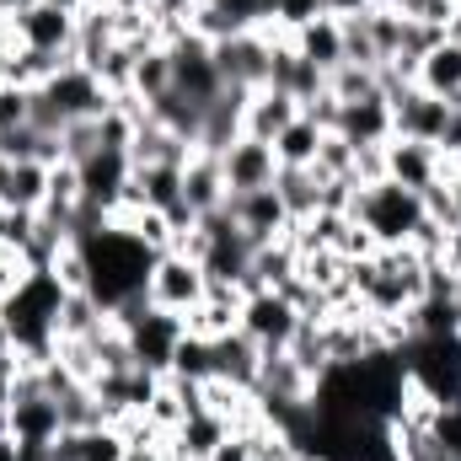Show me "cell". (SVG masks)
<instances>
[{
	"instance_id": "6da1fadb",
	"label": "cell",
	"mask_w": 461,
	"mask_h": 461,
	"mask_svg": "<svg viewBox=\"0 0 461 461\" xmlns=\"http://www.w3.org/2000/svg\"><path fill=\"white\" fill-rule=\"evenodd\" d=\"M81 258H86V295H97L103 312H118L129 301H145L150 268H156V247H145L123 221H97L76 236Z\"/></svg>"
},
{
	"instance_id": "7a4b0ae2",
	"label": "cell",
	"mask_w": 461,
	"mask_h": 461,
	"mask_svg": "<svg viewBox=\"0 0 461 461\" xmlns=\"http://www.w3.org/2000/svg\"><path fill=\"white\" fill-rule=\"evenodd\" d=\"M348 215H354V226L365 230L375 247H413V241H419V230L429 226V215H424V199H419L413 188L392 183V177L354 188V204H348Z\"/></svg>"
},
{
	"instance_id": "3957f363",
	"label": "cell",
	"mask_w": 461,
	"mask_h": 461,
	"mask_svg": "<svg viewBox=\"0 0 461 461\" xmlns=\"http://www.w3.org/2000/svg\"><path fill=\"white\" fill-rule=\"evenodd\" d=\"M113 108V92L103 86V76L81 59L59 65L38 92H32V123L38 129H54L65 134V123H86V118H103Z\"/></svg>"
},
{
	"instance_id": "277c9868",
	"label": "cell",
	"mask_w": 461,
	"mask_h": 461,
	"mask_svg": "<svg viewBox=\"0 0 461 461\" xmlns=\"http://www.w3.org/2000/svg\"><path fill=\"white\" fill-rule=\"evenodd\" d=\"M408 381L429 402H456L461 397V333H419L397 348Z\"/></svg>"
},
{
	"instance_id": "5b68a950",
	"label": "cell",
	"mask_w": 461,
	"mask_h": 461,
	"mask_svg": "<svg viewBox=\"0 0 461 461\" xmlns=\"http://www.w3.org/2000/svg\"><path fill=\"white\" fill-rule=\"evenodd\" d=\"M113 317L123 322V333H129V354H134V365L167 375L172 359H177L183 333H188L183 317H167V312H156L150 301H129V306H118Z\"/></svg>"
},
{
	"instance_id": "8992f818",
	"label": "cell",
	"mask_w": 461,
	"mask_h": 461,
	"mask_svg": "<svg viewBox=\"0 0 461 461\" xmlns=\"http://www.w3.org/2000/svg\"><path fill=\"white\" fill-rule=\"evenodd\" d=\"M204 290H210V274H204L199 258H188V252H177V247L156 252V268H150V285H145V301H150L156 312L188 317V312L204 301Z\"/></svg>"
},
{
	"instance_id": "52a82bcc",
	"label": "cell",
	"mask_w": 461,
	"mask_h": 461,
	"mask_svg": "<svg viewBox=\"0 0 461 461\" xmlns=\"http://www.w3.org/2000/svg\"><path fill=\"white\" fill-rule=\"evenodd\" d=\"M301 306L285 295V290H247L241 295V333L252 339V344L263 348V354H279V348H290V339L301 333Z\"/></svg>"
},
{
	"instance_id": "ba28073f",
	"label": "cell",
	"mask_w": 461,
	"mask_h": 461,
	"mask_svg": "<svg viewBox=\"0 0 461 461\" xmlns=\"http://www.w3.org/2000/svg\"><path fill=\"white\" fill-rule=\"evenodd\" d=\"M285 32H268V27H252V32H230L215 43V70L221 81L236 92H258L268 81V59H274V43Z\"/></svg>"
},
{
	"instance_id": "9c48e42d",
	"label": "cell",
	"mask_w": 461,
	"mask_h": 461,
	"mask_svg": "<svg viewBox=\"0 0 461 461\" xmlns=\"http://www.w3.org/2000/svg\"><path fill=\"white\" fill-rule=\"evenodd\" d=\"M11 32H16V49L49 54V59H76V11H65V5L32 0L11 16Z\"/></svg>"
},
{
	"instance_id": "30bf717a",
	"label": "cell",
	"mask_w": 461,
	"mask_h": 461,
	"mask_svg": "<svg viewBox=\"0 0 461 461\" xmlns=\"http://www.w3.org/2000/svg\"><path fill=\"white\" fill-rule=\"evenodd\" d=\"M386 103H392V134L397 140H419V145H435L440 150L446 123H451V103H440V97H429L419 86H402Z\"/></svg>"
},
{
	"instance_id": "8fae6325",
	"label": "cell",
	"mask_w": 461,
	"mask_h": 461,
	"mask_svg": "<svg viewBox=\"0 0 461 461\" xmlns=\"http://www.w3.org/2000/svg\"><path fill=\"white\" fill-rule=\"evenodd\" d=\"M226 210H230V221H236V230H241L252 247L279 241V236H295V221H290V210H285L279 188H252V194H236V199H226Z\"/></svg>"
},
{
	"instance_id": "7c38bea8",
	"label": "cell",
	"mask_w": 461,
	"mask_h": 461,
	"mask_svg": "<svg viewBox=\"0 0 461 461\" xmlns=\"http://www.w3.org/2000/svg\"><path fill=\"white\" fill-rule=\"evenodd\" d=\"M221 172H226V199H236V194H252V188H274L279 156H274L268 140L241 134V140H230L221 150Z\"/></svg>"
},
{
	"instance_id": "4fadbf2b",
	"label": "cell",
	"mask_w": 461,
	"mask_h": 461,
	"mask_svg": "<svg viewBox=\"0 0 461 461\" xmlns=\"http://www.w3.org/2000/svg\"><path fill=\"white\" fill-rule=\"evenodd\" d=\"M381 150H386V177L402 183V188H413V194H424V188H435L446 177V156L435 145H419V140H397L392 134Z\"/></svg>"
},
{
	"instance_id": "5bb4252c",
	"label": "cell",
	"mask_w": 461,
	"mask_h": 461,
	"mask_svg": "<svg viewBox=\"0 0 461 461\" xmlns=\"http://www.w3.org/2000/svg\"><path fill=\"white\" fill-rule=\"evenodd\" d=\"M301 118V103L290 97V92H274V86H258V92H247V108H241V134H252V140H279L290 123Z\"/></svg>"
},
{
	"instance_id": "9a60e30c",
	"label": "cell",
	"mask_w": 461,
	"mask_h": 461,
	"mask_svg": "<svg viewBox=\"0 0 461 461\" xmlns=\"http://www.w3.org/2000/svg\"><path fill=\"white\" fill-rule=\"evenodd\" d=\"M333 134H344L354 150L365 145H386L392 140V103L386 97H365V103H339Z\"/></svg>"
},
{
	"instance_id": "2e32d148",
	"label": "cell",
	"mask_w": 461,
	"mask_h": 461,
	"mask_svg": "<svg viewBox=\"0 0 461 461\" xmlns=\"http://www.w3.org/2000/svg\"><path fill=\"white\" fill-rule=\"evenodd\" d=\"M183 204L194 215H210L226 204V172H221V156L215 150H194L183 161Z\"/></svg>"
},
{
	"instance_id": "e0dca14e",
	"label": "cell",
	"mask_w": 461,
	"mask_h": 461,
	"mask_svg": "<svg viewBox=\"0 0 461 461\" xmlns=\"http://www.w3.org/2000/svg\"><path fill=\"white\" fill-rule=\"evenodd\" d=\"M290 49H295L312 70L333 76V70L344 65V22H339V16H317V22H306L301 32H290Z\"/></svg>"
},
{
	"instance_id": "ac0fdd59",
	"label": "cell",
	"mask_w": 461,
	"mask_h": 461,
	"mask_svg": "<svg viewBox=\"0 0 461 461\" xmlns=\"http://www.w3.org/2000/svg\"><path fill=\"white\" fill-rule=\"evenodd\" d=\"M413 86H419V92H429V97H440V103H456V97H461V43L440 38V43L419 59Z\"/></svg>"
},
{
	"instance_id": "d6986e66",
	"label": "cell",
	"mask_w": 461,
	"mask_h": 461,
	"mask_svg": "<svg viewBox=\"0 0 461 461\" xmlns=\"http://www.w3.org/2000/svg\"><path fill=\"white\" fill-rule=\"evenodd\" d=\"M274 188H279V199H285V210H290L295 226H306L312 215H322V194H328V183L317 177V167H279Z\"/></svg>"
},
{
	"instance_id": "ffe728a7",
	"label": "cell",
	"mask_w": 461,
	"mask_h": 461,
	"mask_svg": "<svg viewBox=\"0 0 461 461\" xmlns=\"http://www.w3.org/2000/svg\"><path fill=\"white\" fill-rule=\"evenodd\" d=\"M5 210H27L43 215L49 204V161H11V183H5Z\"/></svg>"
},
{
	"instance_id": "44dd1931",
	"label": "cell",
	"mask_w": 461,
	"mask_h": 461,
	"mask_svg": "<svg viewBox=\"0 0 461 461\" xmlns=\"http://www.w3.org/2000/svg\"><path fill=\"white\" fill-rule=\"evenodd\" d=\"M322 140H328V129L317 123V118H295L279 140H274V156H279V167H317V150H322Z\"/></svg>"
},
{
	"instance_id": "7402d4cb",
	"label": "cell",
	"mask_w": 461,
	"mask_h": 461,
	"mask_svg": "<svg viewBox=\"0 0 461 461\" xmlns=\"http://www.w3.org/2000/svg\"><path fill=\"white\" fill-rule=\"evenodd\" d=\"M76 451H81V461H129V435H123V424L103 419V424L76 429Z\"/></svg>"
},
{
	"instance_id": "603a6c76",
	"label": "cell",
	"mask_w": 461,
	"mask_h": 461,
	"mask_svg": "<svg viewBox=\"0 0 461 461\" xmlns=\"http://www.w3.org/2000/svg\"><path fill=\"white\" fill-rule=\"evenodd\" d=\"M103 322H108V312L97 306V295H86V290L65 295V306H59V339H92Z\"/></svg>"
},
{
	"instance_id": "cb8c5ba5",
	"label": "cell",
	"mask_w": 461,
	"mask_h": 461,
	"mask_svg": "<svg viewBox=\"0 0 461 461\" xmlns=\"http://www.w3.org/2000/svg\"><path fill=\"white\" fill-rule=\"evenodd\" d=\"M328 92H333L339 103H365V97H386V92H381V76H375V70H365V65H339V70L328 76Z\"/></svg>"
},
{
	"instance_id": "d4e9b609",
	"label": "cell",
	"mask_w": 461,
	"mask_h": 461,
	"mask_svg": "<svg viewBox=\"0 0 461 461\" xmlns=\"http://www.w3.org/2000/svg\"><path fill=\"white\" fill-rule=\"evenodd\" d=\"M27 123H32V92L0 81V140L16 134V129H27Z\"/></svg>"
},
{
	"instance_id": "484cf974",
	"label": "cell",
	"mask_w": 461,
	"mask_h": 461,
	"mask_svg": "<svg viewBox=\"0 0 461 461\" xmlns=\"http://www.w3.org/2000/svg\"><path fill=\"white\" fill-rule=\"evenodd\" d=\"M317 16H328L322 11V0H274V22H268V32H301L306 22H317Z\"/></svg>"
},
{
	"instance_id": "4316f807",
	"label": "cell",
	"mask_w": 461,
	"mask_h": 461,
	"mask_svg": "<svg viewBox=\"0 0 461 461\" xmlns=\"http://www.w3.org/2000/svg\"><path fill=\"white\" fill-rule=\"evenodd\" d=\"M429 435H435V451H446L451 461H461V397H456V402H440V408H435Z\"/></svg>"
},
{
	"instance_id": "83f0119b",
	"label": "cell",
	"mask_w": 461,
	"mask_h": 461,
	"mask_svg": "<svg viewBox=\"0 0 461 461\" xmlns=\"http://www.w3.org/2000/svg\"><path fill=\"white\" fill-rule=\"evenodd\" d=\"M27 274H32V268H27V258H22L16 247H5V241H0V301H5Z\"/></svg>"
},
{
	"instance_id": "f1b7e54d",
	"label": "cell",
	"mask_w": 461,
	"mask_h": 461,
	"mask_svg": "<svg viewBox=\"0 0 461 461\" xmlns=\"http://www.w3.org/2000/svg\"><path fill=\"white\" fill-rule=\"evenodd\" d=\"M451 279L461 285V230H446V247H440V258H435Z\"/></svg>"
},
{
	"instance_id": "f546056e",
	"label": "cell",
	"mask_w": 461,
	"mask_h": 461,
	"mask_svg": "<svg viewBox=\"0 0 461 461\" xmlns=\"http://www.w3.org/2000/svg\"><path fill=\"white\" fill-rule=\"evenodd\" d=\"M375 5H386V0H322V11H328V16H339V22L365 16V11H375Z\"/></svg>"
},
{
	"instance_id": "4dcf8cb0",
	"label": "cell",
	"mask_w": 461,
	"mask_h": 461,
	"mask_svg": "<svg viewBox=\"0 0 461 461\" xmlns=\"http://www.w3.org/2000/svg\"><path fill=\"white\" fill-rule=\"evenodd\" d=\"M446 194H451V204H456V221H461V161H446Z\"/></svg>"
},
{
	"instance_id": "1f68e13d",
	"label": "cell",
	"mask_w": 461,
	"mask_h": 461,
	"mask_svg": "<svg viewBox=\"0 0 461 461\" xmlns=\"http://www.w3.org/2000/svg\"><path fill=\"white\" fill-rule=\"evenodd\" d=\"M16 456H22V446H16V435L5 424V408H0V461H16Z\"/></svg>"
},
{
	"instance_id": "d6a6232c",
	"label": "cell",
	"mask_w": 461,
	"mask_h": 461,
	"mask_svg": "<svg viewBox=\"0 0 461 461\" xmlns=\"http://www.w3.org/2000/svg\"><path fill=\"white\" fill-rule=\"evenodd\" d=\"M16 446H22V440H16ZM16 461H54V440H49V446H22Z\"/></svg>"
},
{
	"instance_id": "836d02e7",
	"label": "cell",
	"mask_w": 461,
	"mask_h": 461,
	"mask_svg": "<svg viewBox=\"0 0 461 461\" xmlns=\"http://www.w3.org/2000/svg\"><path fill=\"white\" fill-rule=\"evenodd\" d=\"M49 5H65V11H76V16H81V11H86V5H97V0H49Z\"/></svg>"
},
{
	"instance_id": "e575fe53",
	"label": "cell",
	"mask_w": 461,
	"mask_h": 461,
	"mask_svg": "<svg viewBox=\"0 0 461 461\" xmlns=\"http://www.w3.org/2000/svg\"><path fill=\"white\" fill-rule=\"evenodd\" d=\"M0 241H5V204H0Z\"/></svg>"
},
{
	"instance_id": "d590c367",
	"label": "cell",
	"mask_w": 461,
	"mask_h": 461,
	"mask_svg": "<svg viewBox=\"0 0 461 461\" xmlns=\"http://www.w3.org/2000/svg\"><path fill=\"white\" fill-rule=\"evenodd\" d=\"M424 461H451V456H446V451H435V456H424Z\"/></svg>"
},
{
	"instance_id": "8d00e7d4",
	"label": "cell",
	"mask_w": 461,
	"mask_h": 461,
	"mask_svg": "<svg viewBox=\"0 0 461 461\" xmlns=\"http://www.w3.org/2000/svg\"><path fill=\"white\" fill-rule=\"evenodd\" d=\"M451 5H456V11H461V0H451Z\"/></svg>"
}]
</instances>
